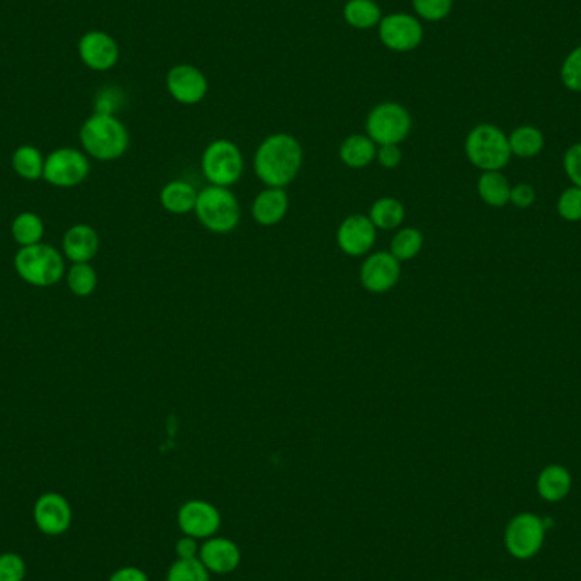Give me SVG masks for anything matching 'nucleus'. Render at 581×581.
I'll return each mask as SVG.
<instances>
[{"label":"nucleus","instance_id":"f257e3e1","mask_svg":"<svg viewBox=\"0 0 581 581\" xmlns=\"http://www.w3.org/2000/svg\"><path fill=\"white\" fill-rule=\"evenodd\" d=\"M303 147L288 133L267 136L254 157L255 174L267 187H286L303 165Z\"/></svg>","mask_w":581,"mask_h":581},{"label":"nucleus","instance_id":"f03ea898","mask_svg":"<svg viewBox=\"0 0 581 581\" xmlns=\"http://www.w3.org/2000/svg\"><path fill=\"white\" fill-rule=\"evenodd\" d=\"M80 145L87 157L113 162L130 147V133L114 114L94 113L79 131Z\"/></svg>","mask_w":581,"mask_h":581},{"label":"nucleus","instance_id":"7ed1b4c3","mask_svg":"<svg viewBox=\"0 0 581 581\" xmlns=\"http://www.w3.org/2000/svg\"><path fill=\"white\" fill-rule=\"evenodd\" d=\"M14 267L17 276L34 288L55 286L67 274L62 250L43 242L17 250L14 255Z\"/></svg>","mask_w":581,"mask_h":581},{"label":"nucleus","instance_id":"20e7f679","mask_svg":"<svg viewBox=\"0 0 581 581\" xmlns=\"http://www.w3.org/2000/svg\"><path fill=\"white\" fill-rule=\"evenodd\" d=\"M464 150L469 162L483 172L502 170L512 157L505 131L488 123L474 126L473 130L469 131Z\"/></svg>","mask_w":581,"mask_h":581},{"label":"nucleus","instance_id":"39448f33","mask_svg":"<svg viewBox=\"0 0 581 581\" xmlns=\"http://www.w3.org/2000/svg\"><path fill=\"white\" fill-rule=\"evenodd\" d=\"M196 216L213 233H230L240 223V204L228 187L209 186L198 194Z\"/></svg>","mask_w":581,"mask_h":581},{"label":"nucleus","instance_id":"423d86ee","mask_svg":"<svg viewBox=\"0 0 581 581\" xmlns=\"http://www.w3.org/2000/svg\"><path fill=\"white\" fill-rule=\"evenodd\" d=\"M412 114L398 102H381L371 109L366 119V135L378 147L400 145L412 131Z\"/></svg>","mask_w":581,"mask_h":581},{"label":"nucleus","instance_id":"0eeeda50","mask_svg":"<svg viewBox=\"0 0 581 581\" xmlns=\"http://www.w3.org/2000/svg\"><path fill=\"white\" fill-rule=\"evenodd\" d=\"M201 167L211 186L230 187L240 181L245 162L235 143L230 140H215L204 150Z\"/></svg>","mask_w":581,"mask_h":581},{"label":"nucleus","instance_id":"6e6552de","mask_svg":"<svg viewBox=\"0 0 581 581\" xmlns=\"http://www.w3.org/2000/svg\"><path fill=\"white\" fill-rule=\"evenodd\" d=\"M546 531L548 529L539 515L529 512L515 515L514 519L508 522L503 536L508 554L520 561L534 558L544 546Z\"/></svg>","mask_w":581,"mask_h":581},{"label":"nucleus","instance_id":"1a4fd4ad","mask_svg":"<svg viewBox=\"0 0 581 581\" xmlns=\"http://www.w3.org/2000/svg\"><path fill=\"white\" fill-rule=\"evenodd\" d=\"M89 172L91 162L85 152H80L77 148H58L45 158L43 179L50 186L70 189L80 186Z\"/></svg>","mask_w":581,"mask_h":581},{"label":"nucleus","instance_id":"9d476101","mask_svg":"<svg viewBox=\"0 0 581 581\" xmlns=\"http://www.w3.org/2000/svg\"><path fill=\"white\" fill-rule=\"evenodd\" d=\"M424 26L408 12H391L383 16L378 26L379 41L395 53L417 50L424 41Z\"/></svg>","mask_w":581,"mask_h":581},{"label":"nucleus","instance_id":"9b49d317","mask_svg":"<svg viewBox=\"0 0 581 581\" xmlns=\"http://www.w3.org/2000/svg\"><path fill=\"white\" fill-rule=\"evenodd\" d=\"M33 519L41 534L58 537L70 529L74 512L72 505L62 493L48 491L34 502Z\"/></svg>","mask_w":581,"mask_h":581},{"label":"nucleus","instance_id":"f8f14e48","mask_svg":"<svg viewBox=\"0 0 581 581\" xmlns=\"http://www.w3.org/2000/svg\"><path fill=\"white\" fill-rule=\"evenodd\" d=\"M165 85L170 97L184 106L199 104L209 91L208 77L191 63H179L170 68Z\"/></svg>","mask_w":581,"mask_h":581},{"label":"nucleus","instance_id":"ddd939ff","mask_svg":"<svg viewBox=\"0 0 581 581\" xmlns=\"http://www.w3.org/2000/svg\"><path fill=\"white\" fill-rule=\"evenodd\" d=\"M177 525L184 536L206 541L220 531V510L206 500H187L177 512Z\"/></svg>","mask_w":581,"mask_h":581},{"label":"nucleus","instance_id":"4468645a","mask_svg":"<svg viewBox=\"0 0 581 581\" xmlns=\"http://www.w3.org/2000/svg\"><path fill=\"white\" fill-rule=\"evenodd\" d=\"M80 62L94 72H109L118 65L121 51L118 41L106 31H87L77 45Z\"/></svg>","mask_w":581,"mask_h":581},{"label":"nucleus","instance_id":"2eb2a0df","mask_svg":"<svg viewBox=\"0 0 581 581\" xmlns=\"http://www.w3.org/2000/svg\"><path fill=\"white\" fill-rule=\"evenodd\" d=\"M400 276V260L391 252H374L361 267V283L369 293H388L398 284Z\"/></svg>","mask_w":581,"mask_h":581},{"label":"nucleus","instance_id":"dca6fc26","mask_svg":"<svg viewBox=\"0 0 581 581\" xmlns=\"http://www.w3.org/2000/svg\"><path fill=\"white\" fill-rule=\"evenodd\" d=\"M198 559L211 575H232L242 563V551L228 537H209L199 548Z\"/></svg>","mask_w":581,"mask_h":581},{"label":"nucleus","instance_id":"f3484780","mask_svg":"<svg viewBox=\"0 0 581 581\" xmlns=\"http://www.w3.org/2000/svg\"><path fill=\"white\" fill-rule=\"evenodd\" d=\"M376 226L369 216L352 215L345 218L337 232V243L340 250L350 257H362L369 254L376 243Z\"/></svg>","mask_w":581,"mask_h":581},{"label":"nucleus","instance_id":"a211bd4d","mask_svg":"<svg viewBox=\"0 0 581 581\" xmlns=\"http://www.w3.org/2000/svg\"><path fill=\"white\" fill-rule=\"evenodd\" d=\"M99 247H101V240L91 225L79 223V225L70 226L67 233L63 235L62 254L72 264L91 262L99 252Z\"/></svg>","mask_w":581,"mask_h":581},{"label":"nucleus","instance_id":"6ab92c4d","mask_svg":"<svg viewBox=\"0 0 581 581\" xmlns=\"http://www.w3.org/2000/svg\"><path fill=\"white\" fill-rule=\"evenodd\" d=\"M288 192L283 187H267L257 194L252 204V215L260 226H274L288 215Z\"/></svg>","mask_w":581,"mask_h":581},{"label":"nucleus","instance_id":"aec40b11","mask_svg":"<svg viewBox=\"0 0 581 581\" xmlns=\"http://www.w3.org/2000/svg\"><path fill=\"white\" fill-rule=\"evenodd\" d=\"M537 491L546 502L556 503L565 500L571 491V474L558 464L544 468L537 478Z\"/></svg>","mask_w":581,"mask_h":581},{"label":"nucleus","instance_id":"412c9836","mask_svg":"<svg viewBox=\"0 0 581 581\" xmlns=\"http://www.w3.org/2000/svg\"><path fill=\"white\" fill-rule=\"evenodd\" d=\"M198 194L189 182L172 181L160 192V203L172 215H187L196 209Z\"/></svg>","mask_w":581,"mask_h":581},{"label":"nucleus","instance_id":"4be33fe9","mask_svg":"<svg viewBox=\"0 0 581 581\" xmlns=\"http://www.w3.org/2000/svg\"><path fill=\"white\" fill-rule=\"evenodd\" d=\"M378 145L367 135H352L340 145V160L350 169H364L373 164Z\"/></svg>","mask_w":581,"mask_h":581},{"label":"nucleus","instance_id":"5701e85b","mask_svg":"<svg viewBox=\"0 0 581 581\" xmlns=\"http://www.w3.org/2000/svg\"><path fill=\"white\" fill-rule=\"evenodd\" d=\"M342 14L345 23L359 31L376 28L383 19V11L374 0H347Z\"/></svg>","mask_w":581,"mask_h":581},{"label":"nucleus","instance_id":"b1692460","mask_svg":"<svg viewBox=\"0 0 581 581\" xmlns=\"http://www.w3.org/2000/svg\"><path fill=\"white\" fill-rule=\"evenodd\" d=\"M12 170L24 181L34 182L43 179L45 157L33 145H21L12 153Z\"/></svg>","mask_w":581,"mask_h":581},{"label":"nucleus","instance_id":"393cba45","mask_svg":"<svg viewBox=\"0 0 581 581\" xmlns=\"http://www.w3.org/2000/svg\"><path fill=\"white\" fill-rule=\"evenodd\" d=\"M11 235L12 240L19 247L36 245V243L43 242L45 223L41 220V216L36 215L33 211H23L12 220Z\"/></svg>","mask_w":581,"mask_h":581},{"label":"nucleus","instance_id":"a878e982","mask_svg":"<svg viewBox=\"0 0 581 581\" xmlns=\"http://www.w3.org/2000/svg\"><path fill=\"white\" fill-rule=\"evenodd\" d=\"M510 192H512V187L500 170L483 172L480 181H478L480 198L493 208H502L505 204L510 203Z\"/></svg>","mask_w":581,"mask_h":581},{"label":"nucleus","instance_id":"bb28decb","mask_svg":"<svg viewBox=\"0 0 581 581\" xmlns=\"http://www.w3.org/2000/svg\"><path fill=\"white\" fill-rule=\"evenodd\" d=\"M512 155L520 158H532L539 155L544 148V135L536 126H519L508 136Z\"/></svg>","mask_w":581,"mask_h":581},{"label":"nucleus","instance_id":"cd10ccee","mask_svg":"<svg viewBox=\"0 0 581 581\" xmlns=\"http://www.w3.org/2000/svg\"><path fill=\"white\" fill-rule=\"evenodd\" d=\"M369 220L379 230H395L405 220V206L396 198H381L369 209Z\"/></svg>","mask_w":581,"mask_h":581},{"label":"nucleus","instance_id":"c85d7f7f","mask_svg":"<svg viewBox=\"0 0 581 581\" xmlns=\"http://www.w3.org/2000/svg\"><path fill=\"white\" fill-rule=\"evenodd\" d=\"M68 289L79 298L91 296L97 288V272L91 266V262H80L68 267L67 274Z\"/></svg>","mask_w":581,"mask_h":581},{"label":"nucleus","instance_id":"c756f323","mask_svg":"<svg viewBox=\"0 0 581 581\" xmlns=\"http://www.w3.org/2000/svg\"><path fill=\"white\" fill-rule=\"evenodd\" d=\"M424 247V235L417 228H403L396 233L393 240H391V254L395 255L396 259L412 260L420 254V250Z\"/></svg>","mask_w":581,"mask_h":581},{"label":"nucleus","instance_id":"7c9ffc66","mask_svg":"<svg viewBox=\"0 0 581 581\" xmlns=\"http://www.w3.org/2000/svg\"><path fill=\"white\" fill-rule=\"evenodd\" d=\"M165 581H211V573L204 568L198 558L177 559L170 566Z\"/></svg>","mask_w":581,"mask_h":581},{"label":"nucleus","instance_id":"2f4dec72","mask_svg":"<svg viewBox=\"0 0 581 581\" xmlns=\"http://www.w3.org/2000/svg\"><path fill=\"white\" fill-rule=\"evenodd\" d=\"M412 6L418 19L439 23L451 14L454 0H412Z\"/></svg>","mask_w":581,"mask_h":581},{"label":"nucleus","instance_id":"473e14b6","mask_svg":"<svg viewBox=\"0 0 581 581\" xmlns=\"http://www.w3.org/2000/svg\"><path fill=\"white\" fill-rule=\"evenodd\" d=\"M559 77L568 91L581 92V45L571 50L563 60Z\"/></svg>","mask_w":581,"mask_h":581},{"label":"nucleus","instance_id":"72a5a7b5","mask_svg":"<svg viewBox=\"0 0 581 581\" xmlns=\"http://www.w3.org/2000/svg\"><path fill=\"white\" fill-rule=\"evenodd\" d=\"M26 573L28 566L21 554H0V581H24Z\"/></svg>","mask_w":581,"mask_h":581},{"label":"nucleus","instance_id":"f704fd0d","mask_svg":"<svg viewBox=\"0 0 581 581\" xmlns=\"http://www.w3.org/2000/svg\"><path fill=\"white\" fill-rule=\"evenodd\" d=\"M558 213L563 220L580 221L581 220V189L580 187H570L566 189L558 199Z\"/></svg>","mask_w":581,"mask_h":581},{"label":"nucleus","instance_id":"c9c22d12","mask_svg":"<svg viewBox=\"0 0 581 581\" xmlns=\"http://www.w3.org/2000/svg\"><path fill=\"white\" fill-rule=\"evenodd\" d=\"M563 165L571 182L581 189V143H576L565 153Z\"/></svg>","mask_w":581,"mask_h":581},{"label":"nucleus","instance_id":"e433bc0d","mask_svg":"<svg viewBox=\"0 0 581 581\" xmlns=\"http://www.w3.org/2000/svg\"><path fill=\"white\" fill-rule=\"evenodd\" d=\"M534 201H536L534 187L529 186V184H519V186L512 187L510 203L515 204L517 208H531Z\"/></svg>","mask_w":581,"mask_h":581},{"label":"nucleus","instance_id":"4c0bfd02","mask_svg":"<svg viewBox=\"0 0 581 581\" xmlns=\"http://www.w3.org/2000/svg\"><path fill=\"white\" fill-rule=\"evenodd\" d=\"M376 160L383 169H396L401 164V150L398 145H381L376 153Z\"/></svg>","mask_w":581,"mask_h":581},{"label":"nucleus","instance_id":"58836bf2","mask_svg":"<svg viewBox=\"0 0 581 581\" xmlns=\"http://www.w3.org/2000/svg\"><path fill=\"white\" fill-rule=\"evenodd\" d=\"M121 92L118 89H108V91L101 92L97 97V111L96 113L114 114V111L119 108L121 104Z\"/></svg>","mask_w":581,"mask_h":581},{"label":"nucleus","instance_id":"ea45409f","mask_svg":"<svg viewBox=\"0 0 581 581\" xmlns=\"http://www.w3.org/2000/svg\"><path fill=\"white\" fill-rule=\"evenodd\" d=\"M198 539L194 537L182 536L179 541L175 542V554L177 559H194L198 558L199 554Z\"/></svg>","mask_w":581,"mask_h":581},{"label":"nucleus","instance_id":"a19ab883","mask_svg":"<svg viewBox=\"0 0 581 581\" xmlns=\"http://www.w3.org/2000/svg\"><path fill=\"white\" fill-rule=\"evenodd\" d=\"M108 581H150L148 575L138 566H123L109 576Z\"/></svg>","mask_w":581,"mask_h":581}]
</instances>
